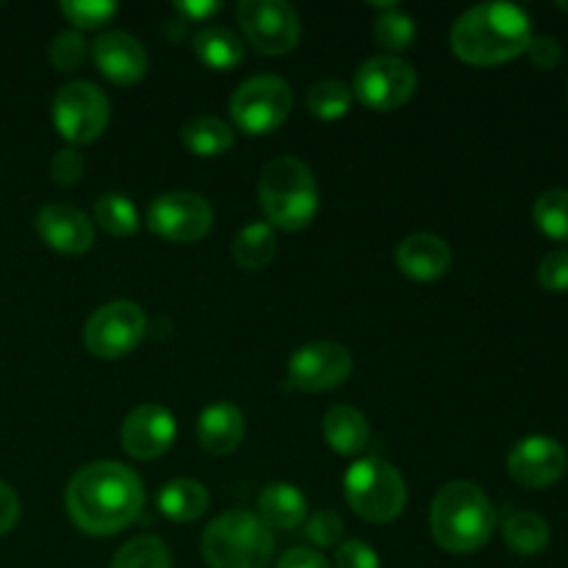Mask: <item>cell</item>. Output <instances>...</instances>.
I'll return each instance as SVG.
<instances>
[{
    "label": "cell",
    "mask_w": 568,
    "mask_h": 568,
    "mask_svg": "<svg viewBox=\"0 0 568 568\" xmlns=\"http://www.w3.org/2000/svg\"><path fill=\"white\" fill-rule=\"evenodd\" d=\"M148 336V314L133 300H114L94 311L83 325V347L100 361L125 358Z\"/></svg>",
    "instance_id": "obj_8"
},
{
    "label": "cell",
    "mask_w": 568,
    "mask_h": 568,
    "mask_svg": "<svg viewBox=\"0 0 568 568\" xmlns=\"http://www.w3.org/2000/svg\"><path fill=\"white\" fill-rule=\"evenodd\" d=\"M353 353L338 342H311L288 358V386L297 392H333L353 375Z\"/></svg>",
    "instance_id": "obj_13"
},
{
    "label": "cell",
    "mask_w": 568,
    "mask_h": 568,
    "mask_svg": "<svg viewBox=\"0 0 568 568\" xmlns=\"http://www.w3.org/2000/svg\"><path fill=\"white\" fill-rule=\"evenodd\" d=\"M178 425L172 410H166L164 405H139L122 422L120 442L131 458L136 460H153L161 458L164 453H170V447L175 444Z\"/></svg>",
    "instance_id": "obj_15"
},
{
    "label": "cell",
    "mask_w": 568,
    "mask_h": 568,
    "mask_svg": "<svg viewBox=\"0 0 568 568\" xmlns=\"http://www.w3.org/2000/svg\"><path fill=\"white\" fill-rule=\"evenodd\" d=\"M87 59V42L78 31H61L50 44V61L59 72H72Z\"/></svg>",
    "instance_id": "obj_33"
},
{
    "label": "cell",
    "mask_w": 568,
    "mask_h": 568,
    "mask_svg": "<svg viewBox=\"0 0 568 568\" xmlns=\"http://www.w3.org/2000/svg\"><path fill=\"white\" fill-rule=\"evenodd\" d=\"M155 503H159L161 516H166L170 521H178V525H189V521L200 519L209 510L211 497L203 483L181 477V480L166 483L159 491Z\"/></svg>",
    "instance_id": "obj_22"
},
{
    "label": "cell",
    "mask_w": 568,
    "mask_h": 568,
    "mask_svg": "<svg viewBox=\"0 0 568 568\" xmlns=\"http://www.w3.org/2000/svg\"><path fill=\"white\" fill-rule=\"evenodd\" d=\"M67 510L87 536H116L142 516L144 486L116 460H98L75 471L67 486Z\"/></svg>",
    "instance_id": "obj_1"
},
{
    "label": "cell",
    "mask_w": 568,
    "mask_h": 568,
    "mask_svg": "<svg viewBox=\"0 0 568 568\" xmlns=\"http://www.w3.org/2000/svg\"><path fill=\"white\" fill-rule=\"evenodd\" d=\"M39 239L61 255H83L94 244V227L81 209L67 203H48L37 211Z\"/></svg>",
    "instance_id": "obj_16"
},
{
    "label": "cell",
    "mask_w": 568,
    "mask_h": 568,
    "mask_svg": "<svg viewBox=\"0 0 568 568\" xmlns=\"http://www.w3.org/2000/svg\"><path fill=\"white\" fill-rule=\"evenodd\" d=\"M336 568H381V558L369 544L349 538L338 547L336 552Z\"/></svg>",
    "instance_id": "obj_37"
},
{
    "label": "cell",
    "mask_w": 568,
    "mask_h": 568,
    "mask_svg": "<svg viewBox=\"0 0 568 568\" xmlns=\"http://www.w3.org/2000/svg\"><path fill=\"white\" fill-rule=\"evenodd\" d=\"M236 20L244 39L264 55L292 53L300 42V14L286 0H242Z\"/></svg>",
    "instance_id": "obj_10"
},
{
    "label": "cell",
    "mask_w": 568,
    "mask_h": 568,
    "mask_svg": "<svg viewBox=\"0 0 568 568\" xmlns=\"http://www.w3.org/2000/svg\"><path fill=\"white\" fill-rule=\"evenodd\" d=\"M192 50L209 70H233L242 64L244 59V44L231 28L222 26H205L194 33Z\"/></svg>",
    "instance_id": "obj_23"
},
{
    "label": "cell",
    "mask_w": 568,
    "mask_h": 568,
    "mask_svg": "<svg viewBox=\"0 0 568 568\" xmlns=\"http://www.w3.org/2000/svg\"><path fill=\"white\" fill-rule=\"evenodd\" d=\"M322 436L336 455H361L369 444V422L353 405H333L322 419Z\"/></svg>",
    "instance_id": "obj_21"
},
{
    "label": "cell",
    "mask_w": 568,
    "mask_h": 568,
    "mask_svg": "<svg viewBox=\"0 0 568 568\" xmlns=\"http://www.w3.org/2000/svg\"><path fill=\"white\" fill-rule=\"evenodd\" d=\"M344 536V521L342 516L333 510H316L305 519V538L314 547H336Z\"/></svg>",
    "instance_id": "obj_34"
},
{
    "label": "cell",
    "mask_w": 568,
    "mask_h": 568,
    "mask_svg": "<svg viewBox=\"0 0 568 568\" xmlns=\"http://www.w3.org/2000/svg\"><path fill=\"white\" fill-rule=\"evenodd\" d=\"M532 220L544 236L568 242V189H549L532 203Z\"/></svg>",
    "instance_id": "obj_30"
},
{
    "label": "cell",
    "mask_w": 568,
    "mask_h": 568,
    "mask_svg": "<svg viewBox=\"0 0 568 568\" xmlns=\"http://www.w3.org/2000/svg\"><path fill=\"white\" fill-rule=\"evenodd\" d=\"M211 225H214V209L203 194L164 192L148 205V227L166 242H200L209 236Z\"/></svg>",
    "instance_id": "obj_12"
},
{
    "label": "cell",
    "mask_w": 568,
    "mask_h": 568,
    "mask_svg": "<svg viewBox=\"0 0 568 568\" xmlns=\"http://www.w3.org/2000/svg\"><path fill=\"white\" fill-rule=\"evenodd\" d=\"M503 538L514 555L536 558V555H541L544 549L549 547L552 530H549L547 519H541L538 514H530V510H514V514L505 516Z\"/></svg>",
    "instance_id": "obj_25"
},
{
    "label": "cell",
    "mask_w": 568,
    "mask_h": 568,
    "mask_svg": "<svg viewBox=\"0 0 568 568\" xmlns=\"http://www.w3.org/2000/svg\"><path fill=\"white\" fill-rule=\"evenodd\" d=\"M294 94L281 75H253L233 92L231 120L247 136H266L288 120Z\"/></svg>",
    "instance_id": "obj_7"
},
{
    "label": "cell",
    "mask_w": 568,
    "mask_h": 568,
    "mask_svg": "<svg viewBox=\"0 0 568 568\" xmlns=\"http://www.w3.org/2000/svg\"><path fill=\"white\" fill-rule=\"evenodd\" d=\"M416 70L399 55H375L358 67L353 94L372 111H397L416 94Z\"/></svg>",
    "instance_id": "obj_11"
},
{
    "label": "cell",
    "mask_w": 568,
    "mask_h": 568,
    "mask_svg": "<svg viewBox=\"0 0 568 568\" xmlns=\"http://www.w3.org/2000/svg\"><path fill=\"white\" fill-rule=\"evenodd\" d=\"M244 430H247V422H244L242 408L233 403L209 405L197 419L200 447L216 458L236 453L239 444L244 442Z\"/></svg>",
    "instance_id": "obj_19"
},
{
    "label": "cell",
    "mask_w": 568,
    "mask_h": 568,
    "mask_svg": "<svg viewBox=\"0 0 568 568\" xmlns=\"http://www.w3.org/2000/svg\"><path fill=\"white\" fill-rule=\"evenodd\" d=\"M94 220L111 236H133L139 231V225H142L136 205L125 194L116 192L100 194L98 203H94Z\"/></svg>",
    "instance_id": "obj_27"
},
{
    "label": "cell",
    "mask_w": 568,
    "mask_h": 568,
    "mask_svg": "<svg viewBox=\"0 0 568 568\" xmlns=\"http://www.w3.org/2000/svg\"><path fill=\"white\" fill-rule=\"evenodd\" d=\"M181 142L186 150H192L200 159H216V155L227 153L236 142V133L227 125L225 120L214 114H200L192 116L186 125L181 128Z\"/></svg>",
    "instance_id": "obj_24"
},
{
    "label": "cell",
    "mask_w": 568,
    "mask_h": 568,
    "mask_svg": "<svg viewBox=\"0 0 568 568\" xmlns=\"http://www.w3.org/2000/svg\"><path fill=\"white\" fill-rule=\"evenodd\" d=\"M527 55L541 70H555L560 64V59H564V48H560V42L555 37H532L530 44H527Z\"/></svg>",
    "instance_id": "obj_38"
},
{
    "label": "cell",
    "mask_w": 568,
    "mask_h": 568,
    "mask_svg": "<svg viewBox=\"0 0 568 568\" xmlns=\"http://www.w3.org/2000/svg\"><path fill=\"white\" fill-rule=\"evenodd\" d=\"M94 64L100 75L109 78L116 87H133L148 75V50L136 37L125 31H109L94 42Z\"/></svg>",
    "instance_id": "obj_17"
},
{
    "label": "cell",
    "mask_w": 568,
    "mask_h": 568,
    "mask_svg": "<svg viewBox=\"0 0 568 568\" xmlns=\"http://www.w3.org/2000/svg\"><path fill=\"white\" fill-rule=\"evenodd\" d=\"M532 22L521 6L480 3L455 20L449 44L460 61L471 67H497L527 53Z\"/></svg>",
    "instance_id": "obj_2"
},
{
    "label": "cell",
    "mask_w": 568,
    "mask_h": 568,
    "mask_svg": "<svg viewBox=\"0 0 568 568\" xmlns=\"http://www.w3.org/2000/svg\"><path fill=\"white\" fill-rule=\"evenodd\" d=\"M344 497L355 516L372 525H388L408 503V488L397 466L383 458H364L344 475Z\"/></svg>",
    "instance_id": "obj_6"
},
{
    "label": "cell",
    "mask_w": 568,
    "mask_h": 568,
    "mask_svg": "<svg viewBox=\"0 0 568 568\" xmlns=\"http://www.w3.org/2000/svg\"><path fill=\"white\" fill-rule=\"evenodd\" d=\"M200 549L211 568H266L275 555V536L250 510H227L205 527Z\"/></svg>",
    "instance_id": "obj_5"
},
{
    "label": "cell",
    "mask_w": 568,
    "mask_h": 568,
    "mask_svg": "<svg viewBox=\"0 0 568 568\" xmlns=\"http://www.w3.org/2000/svg\"><path fill=\"white\" fill-rule=\"evenodd\" d=\"M111 568H172V555L161 538L139 536L120 547Z\"/></svg>",
    "instance_id": "obj_31"
},
{
    "label": "cell",
    "mask_w": 568,
    "mask_h": 568,
    "mask_svg": "<svg viewBox=\"0 0 568 568\" xmlns=\"http://www.w3.org/2000/svg\"><path fill=\"white\" fill-rule=\"evenodd\" d=\"M538 283L552 294L568 292V250H552L538 264Z\"/></svg>",
    "instance_id": "obj_35"
},
{
    "label": "cell",
    "mask_w": 568,
    "mask_h": 568,
    "mask_svg": "<svg viewBox=\"0 0 568 568\" xmlns=\"http://www.w3.org/2000/svg\"><path fill=\"white\" fill-rule=\"evenodd\" d=\"M275 568H331L325 555H320L311 547H294L277 560Z\"/></svg>",
    "instance_id": "obj_40"
},
{
    "label": "cell",
    "mask_w": 568,
    "mask_h": 568,
    "mask_svg": "<svg viewBox=\"0 0 568 568\" xmlns=\"http://www.w3.org/2000/svg\"><path fill=\"white\" fill-rule=\"evenodd\" d=\"M308 111L314 116L325 122H336L342 116H347L349 105H353V89L347 87L344 81H336V78H327V81L314 83L308 89Z\"/></svg>",
    "instance_id": "obj_29"
},
{
    "label": "cell",
    "mask_w": 568,
    "mask_h": 568,
    "mask_svg": "<svg viewBox=\"0 0 568 568\" xmlns=\"http://www.w3.org/2000/svg\"><path fill=\"white\" fill-rule=\"evenodd\" d=\"M394 261L410 281L433 283L447 275L449 264H453V250L436 233H414L399 242Z\"/></svg>",
    "instance_id": "obj_18"
},
{
    "label": "cell",
    "mask_w": 568,
    "mask_h": 568,
    "mask_svg": "<svg viewBox=\"0 0 568 568\" xmlns=\"http://www.w3.org/2000/svg\"><path fill=\"white\" fill-rule=\"evenodd\" d=\"M83 175H87V161L78 150H59L50 161V178H53L55 186H75Z\"/></svg>",
    "instance_id": "obj_36"
},
{
    "label": "cell",
    "mask_w": 568,
    "mask_h": 568,
    "mask_svg": "<svg viewBox=\"0 0 568 568\" xmlns=\"http://www.w3.org/2000/svg\"><path fill=\"white\" fill-rule=\"evenodd\" d=\"M372 37L381 44L383 50H392V53H403L410 48L416 37V26L410 20V14H405L403 9H397L394 3L381 6V14L375 17V26H372Z\"/></svg>",
    "instance_id": "obj_28"
},
{
    "label": "cell",
    "mask_w": 568,
    "mask_h": 568,
    "mask_svg": "<svg viewBox=\"0 0 568 568\" xmlns=\"http://www.w3.org/2000/svg\"><path fill=\"white\" fill-rule=\"evenodd\" d=\"M275 253L277 233L275 227L266 225V222H253V225L242 227V231L236 233V239H233V261L247 272L270 266Z\"/></svg>",
    "instance_id": "obj_26"
},
{
    "label": "cell",
    "mask_w": 568,
    "mask_h": 568,
    "mask_svg": "<svg viewBox=\"0 0 568 568\" xmlns=\"http://www.w3.org/2000/svg\"><path fill=\"white\" fill-rule=\"evenodd\" d=\"M258 516L270 530H297L308 516V499L292 483H270L258 494Z\"/></svg>",
    "instance_id": "obj_20"
},
{
    "label": "cell",
    "mask_w": 568,
    "mask_h": 568,
    "mask_svg": "<svg viewBox=\"0 0 568 568\" xmlns=\"http://www.w3.org/2000/svg\"><path fill=\"white\" fill-rule=\"evenodd\" d=\"M59 9L72 26L92 31V28H100L114 20L120 6L114 0H61Z\"/></svg>",
    "instance_id": "obj_32"
},
{
    "label": "cell",
    "mask_w": 568,
    "mask_h": 568,
    "mask_svg": "<svg viewBox=\"0 0 568 568\" xmlns=\"http://www.w3.org/2000/svg\"><path fill=\"white\" fill-rule=\"evenodd\" d=\"M109 98L92 81H72L53 98V125L72 148L92 144L109 128Z\"/></svg>",
    "instance_id": "obj_9"
},
{
    "label": "cell",
    "mask_w": 568,
    "mask_h": 568,
    "mask_svg": "<svg viewBox=\"0 0 568 568\" xmlns=\"http://www.w3.org/2000/svg\"><path fill=\"white\" fill-rule=\"evenodd\" d=\"M497 530V510L477 483L455 480L438 488L430 505V532L442 549L471 555L486 547Z\"/></svg>",
    "instance_id": "obj_3"
},
{
    "label": "cell",
    "mask_w": 568,
    "mask_h": 568,
    "mask_svg": "<svg viewBox=\"0 0 568 568\" xmlns=\"http://www.w3.org/2000/svg\"><path fill=\"white\" fill-rule=\"evenodd\" d=\"M258 203L266 225L281 231H305L320 211V186L305 161L281 155L264 166L258 181Z\"/></svg>",
    "instance_id": "obj_4"
},
{
    "label": "cell",
    "mask_w": 568,
    "mask_h": 568,
    "mask_svg": "<svg viewBox=\"0 0 568 568\" xmlns=\"http://www.w3.org/2000/svg\"><path fill=\"white\" fill-rule=\"evenodd\" d=\"M568 455L564 444L552 436H527L508 453V471L519 486L541 488L555 486L566 475Z\"/></svg>",
    "instance_id": "obj_14"
},
{
    "label": "cell",
    "mask_w": 568,
    "mask_h": 568,
    "mask_svg": "<svg viewBox=\"0 0 568 568\" xmlns=\"http://www.w3.org/2000/svg\"><path fill=\"white\" fill-rule=\"evenodd\" d=\"M172 9L183 17V22H205L220 14L222 3L220 0H178Z\"/></svg>",
    "instance_id": "obj_39"
},
{
    "label": "cell",
    "mask_w": 568,
    "mask_h": 568,
    "mask_svg": "<svg viewBox=\"0 0 568 568\" xmlns=\"http://www.w3.org/2000/svg\"><path fill=\"white\" fill-rule=\"evenodd\" d=\"M17 521H20V499L11 491V486L0 480V536L14 530Z\"/></svg>",
    "instance_id": "obj_41"
},
{
    "label": "cell",
    "mask_w": 568,
    "mask_h": 568,
    "mask_svg": "<svg viewBox=\"0 0 568 568\" xmlns=\"http://www.w3.org/2000/svg\"><path fill=\"white\" fill-rule=\"evenodd\" d=\"M558 9L560 11H568V0H558Z\"/></svg>",
    "instance_id": "obj_42"
}]
</instances>
